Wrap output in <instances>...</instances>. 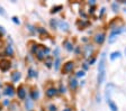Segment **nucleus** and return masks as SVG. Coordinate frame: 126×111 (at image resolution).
<instances>
[{"label": "nucleus", "mask_w": 126, "mask_h": 111, "mask_svg": "<svg viewBox=\"0 0 126 111\" xmlns=\"http://www.w3.org/2000/svg\"><path fill=\"white\" fill-rule=\"evenodd\" d=\"M105 77H106V53H102L99 64H98V75H97L98 84H101L105 81Z\"/></svg>", "instance_id": "obj_1"}, {"label": "nucleus", "mask_w": 126, "mask_h": 111, "mask_svg": "<svg viewBox=\"0 0 126 111\" xmlns=\"http://www.w3.org/2000/svg\"><path fill=\"white\" fill-rule=\"evenodd\" d=\"M34 54H36V57L38 58L39 61H42L46 57V54H45V47L42 45H38L36 48V50L34 52Z\"/></svg>", "instance_id": "obj_2"}, {"label": "nucleus", "mask_w": 126, "mask_h": 111, "mask_svg": "<svg viewBox=\"0 0 126 111\" xmlns=\"http://www.w3.org/2000/svg\"><path fill=\"white\" fill-rule=\"evenodd\" d=\"M123 30L124 29L123 28H116V29H113V32H111V34H110V36H109V38H108V43H114L116 39H117V36L121 33H123Z\"/></svg>", "instance_id": "obj_3"}, {"label": "nucleus", "mask_w": 126, "mask_h": 111, "mask_svg": "<svg viewBox=\"0 0 126 111\" xmlns=\"http://www.w3.org/2000/svg\"><path fill=\"white\" fill-rule=\"evenodd\" d=\"M11 67V63L9 60L7 58H3V60H0V70L2 72H7L9 71V69Z\"/></svg>", "instance_id": "obj_4"}, {"label": "nucleus", "mask_w": 126, "mask_h": 111, "mask_svg": "<svg viewBox=\"0 0 126 111\" xmlns=\"http://www.w3.org/2000/svg\"><path fill=\"white\" fill-rule=\"evenodd\" d=\"M73 67H74V63L72 61H69V62H66L64 65H63V69H62V73L63 74H68V73H70L72 70H73Z\"/></svg>", "instance_id": "obj_5"}, {"label": "nucleus", "mask_w": 126, "mask_h": 111, "mask_svg": "<svg viewBox=\"0 0 126 111\" xmlns=\"http://www.w3.org/2000/svg\"><path fill=\"white\" fill-rule=\"evenodd\" d=\"M17 95H18V98L20 99V100H24V99L26 98V91H25V87H24L23 85H20V86L17 89Z\"/></svg>", "instance_id": "obj_6"}, {"label": "nucleus", "mask_w": 126, "mask_h": 111, "mask_svg": "<svg viewBox=\"0 0 126 111\" xmlns=\"http://www.w3.org/2000/svg\"><path fill=\"white\" fill-rule=\"evenodd\" d=\"M5 94L6 95H9V97H11V95L15 94V89H14L13 85H6L5 87Z\"/></svg>", "instance_id": "obj_7"}, {"label": "nucleus", "mask_w": 126, "mask_h": 111, "mask_svg": "<svg viewBox=\"0 0 126 111\" xmlns=\"http://www.w3.org/2000/svg\"><path fill=\"white\" fill-rule=\"evenodd\" d=\"M56 93H58V90H56L55 87H50V89H47L46 90L45 94H46L47 98H53L54 95H56Z\"/></svg>", "instance_id": "obj_8"}, {"label": "nucleus", "mask_w": 126, "mask_h": 111, "mask_svg": "<svg viewBox=\"0 0 126 111\" xmlns=\"http://www.w3.org/2000/svg\"><path fill=\"white\" fill-rule=\"evenodd\" d=\"M105 40V34L104 33H100V34H97L96 37H94V42L97 44H102Z\"/></svg>", "instance_id": "obj_9"}, {"label": "nucleus", "mask_w": 126, "mask_h": 111, "mask_svg": "<svg viewBox=\"0 0 126 111\" xmlns=\"http://www.w3.org/2000/svg\"><path fill=\"white\" fill-rule=\"evenodd\" d=\"M20 77H21V73L20 72H13V73H11V81H13V82H18L19 80H20Z\"/></svg>", "instance_id": "obj_10"}, {"label": "nucleus", "mask_w": 126, "mask_h": 111, "mask_svg": "<svg viewBox=\"0 0 126 111\" xmlns=\"http://www.w3.org/2000/svg\"><path fill=\"white\" fill-rule=\"evenodd\" d=\"M59 27L61 28V30H64V32H68L69 28H70V25L66 23V21H60L59 23Z\"/></svg>", "instance_id": "obj_11"}, {"label": "nucleus", "mask_w": 126, "mask_h": 111, "mask_svg": "<svg viewBox=\"0 0 126 111\" xmlns=\"http://www.w3.org/2000/svg\"><path fill=\"white\" fill-rule=\"evenodd\" d=\"M25 108L27 111H32L33 109V99L32 98H27L26 102H25Z\"/></svg>", "instance_id": "obj_12"}, {"label": "nucleus", "mask_w": 126, "mask_h": 111, "mask_svg": "<svg viewBox=\"0 0 126 111\" xmlns=\"http://www.w3.org/2000/svg\"><path fill=\"white\" fill-rule=\"evenodd\" d=\"M5 53L7 56H14V48L11 45H8L7 47H6V50H5Z\"/></svg>", "instance_id": "obj_13"}, {"label": "nucleus", "mask_w": 126, "mask_h": 111, "mask_svg": "<svg viewBox=\"0 0 126 111\" xmlns=\"http://www.w3.org/2000/svg\"><path fill=\"white\" fill-rule=\"evenodd\" d=\"M107 103H108V106H109V108H110V110H111V111H118L117 106H116V104L111 100H108Z\"/></svg>", "instance_id": "obj_14"}, {"label": "nucleus", "mask_w": 126, "mask_h": 111, "mask_svg": "<svg viewBox=\"0 0 126 111\" xmlns=\"http://www.w3.org/2000/svg\"><path fill=\"white\" fill-rule=\"evenodd\" d=\"M77 86H78V82H77L76 79H71L70 80V89L71 90H76Z\"/></svg>", "instance_id": "obj_15"}, {"label": "nucleus", "mask_w": 126, "mask_h": 111, "mask_svg": "<svg viewBox=\"0 0 126 111\" xmlns=\"http://www.w3.org/2000/svg\"><path fill=\"white\" fill-rule=\"evenodd\" d=\"M37 76H38L37 72L34 71V69L29 67V69H28V77H37Z\"/></svg>", "instance_id": "obj_16"}, {"label": "nucleus", "mask_w": 126, "mask_h": 111, "mask_svg": "<svg viewBox=\"0 0 126 111\" xmlns=\"http://www.w3.org/2000/svg\"><path fill=\"white\" fill-rule=\"evenodd\" d=\"M39 97V92L37 91V89H34V90L32 91V99L33 100H37Z\"/></svg>", "instance_id": "obj_17"}, {"label": "nucleus", "mask_w": 126, "mask_h": 111, "mask_svg": "<svg viewBox=\"0 0 126 111\" xmlns=\"http://www.w3.org/2000/svg\"><path fill=\"white\" fill-rule=\"evenodd\" d=\"M54 70L55 71H58L59 67H60V64H61V58L58 57V58H55V61H54Z\"/></svg>", "instance_id": "obj_18"}, {"label": "nucleus", "mask_w": 126, "mask_h": 111, "mask_svg": "<svg viewBox=\"0 0 126 111\" xmlns=\"http://www.w3.org/2000/svg\"><path fill=\"white\" fill-rule=\"evenodd\" d=\"M62 9H63V7L61 5L55 6V7H53V8H52V10H51V13H56V12H59L60 10H62Z\"/></svg>", "instance_id": "obj_19"}, {"label": "nucleus", "mask_w": 126, "mask_h": 111, "mask_svg": "<svg viewBox=\"0 0 126 111\" xmlns=\"http://www.w3.org/2000/svg\"><path fill=\"white\" fill-rule=\"evenodd\" d=\"M119 56H121V53H119V52H114V53L110 54V60H111V61H115L116 58H118Z\"/></svg>", "instance_id": "obj_20"}, {"label": "nucleus", "mask_w": 126, "mask_h": 111, "mask_svg": "<svg viewBox=\"0 0 126 111\" xmlns=\"http://www.w3.org/2000/svg\"><path fill=\"white\" fill-rule=\"evenodd\" d=\"M50 26H51V28L52 29H55L56 28V26H58V20L56 19H51V21H50Z\"/></svg>", "instance_id": "obj_21"}, {"label": "nucleus", "mask_w": 126, "mask_h": 111, "mask_svg": "<svg viewBox=\"0 0 126 111\" xmlns=\"http://www.w3.org/2000/svg\"><path fill=\"white\" fill-rule=\"evenodd\" d=\"M64 45H65V48L69 50V52L73 50V45H72L70 42H65V43H64Z\"/></svg>", "instance_id": "obj_22"}, {"label": "nucleus", "mask_w": 126, "mask_h": 111, "mask_svg": "<svg viewBox=\"0 0 126 111\" xmlns=\"http://www.w3.org/2000/svg\"><path fill=\"white\" fill-rule=\"evenodd\" d=\"M45 64H46V66L47 67H48V69H50V67H52V57H51V56H48V57L46 58V61H45Z\"/></svg>", "instance_id": "obj_23"}, {"label": "nucleus", "mask_w": 126, "mask_h": 111, "mask_svg": "<svg viewBox=\"0 0 126 111\" xmlns=\"http://www.w3.org/2000/svg\"><path fill=\"white\" fill-rule=\"evenodd\" d=\"M111 8H113V11H118V3L117 2H113L111 3Z\"/></svg>", "instance_id": "obj_24"}, {"label": "nucleus", "mask_w": 126, "mask_h": 111, "mask_svg": "<svg viewBox=\"0 0 126 111\" xmlns=\"http://www.w3.org/2000/svg\"><path fill=\"white\" fill-rule=\"evenodd\" d=\"M11 20H13L16 25H19V24H20V20L18 19V17H16V16H14L13 18H11Z\"/></svg>", "instance_id": "obj_25"}, {"label": "nucleus", "mask_w": 126, "mask_h": 111, "mask_svg": "<svg viewBox=\"0 0 126 111\" xmlns=\"http://www.w3.org/2000/svg\"><path fill=\"white\" fill-rule=\"evenodd\" d=\"M36 30H37L38 33H41V34H46V30H45L44 28H42V27H38Z\"/></svg>", "instance_id": "obj_26"}, {"label": "nucleus", "mask_w": 126, "mask_h": 111, "mask_svg": "<svg viewBox=\"0 0 126 111\" xmlns=\"http://www.w3.org/2000/svg\"><path fill=\"white\" fill-rule=\"evenodd\" d=\"M84 72L83 71H79V72H77V76L78 77H82V76H84Z\"/></svg>", "instance_id": "obj_27"}, {"label": "nucleus", "mask_w": 126, "mask_h": 111, "mask_svg": "<svg viewBox=\"0 0 126 111\" xmlns=\"http://www.w3.org/2000/svg\"><path fill=\"white\" fill-rule=\"evenodd\" d=\"M48 110L50 111H56V107H55L54 104H51V106L48 107Z\"/></svg>", "instance_id": "obj_28"}, {"label": "nucleus", "mask_w": 126, "mask_h": 111, "mask_svg": "<svg viewBox=\"0 0 126 111\" xmlns=\"http://www.w3.org/2000/svg\"><path fill=\"white\" fill-rule=\"evenodd\" d=\"M0 15H1V16H6V11L3 10V8L1 6H0Z\"/></svg>", "instance_id": "obj_29"}, {"label": "nucleus", "mask_w": 126, "mask_h": 111, "mask_svg": "<svg viewBox=\"0 0 126 111\" xmlns=\"http://www.w3.org/2000/svg\"><path fill=\"white\" fill-rule=\"evenodd\" d=\"M60 93H65V87L63 86V85H61L60 86V91H59Z\"/></svg>", "instance_id": "obj_30"}, {"label": "nucleus", "mask_w": 126, "mask_h": 111, "mask_svg": "<svg viewBox=\"0 0 126 111\" xmlns=\"http://www.w3.org/2000/svg\"><path fill=\"white\" fill-rule=\"evenodd\" d=\"M54 56L56 58L59 57V48H55V50H54Z\"/></svg>", "instance_id": "obj_31"}, {"label": "nucleus", "mask_w": 126, "mask_h": 111, "mask_svg": "<svg viewBox=\"0 0 126 111\" xmlns=\"http://www.w3.org/2000/svg\"><path fill=\"white\" fill-rule=\"evenodd\" d=\"M0 34H1V35L6 34V30L3 29V27H2V26H0Z\"/></svg>", "instance_id": "obj_32"}, {"label": "nucleus", "mask_w": 126, "mask_h": 111, "mask_svg": "<svg viewBox=\"0 0 126 111\" xmlns=\"http://www.w3.org/2000/svg\"><path fill=\"white\" fill-rule=\"evenodd\" d=\"M94 62H96V57H92L91 60H89V64L91 65V64H94Z\"/></svg>", "instance_id": "obj_33"}, {"label": "nucleus", "mask_w": 126, "mask_h": 111, "mask_svg": "<svg viewBox=\"0 0 126 111\" xmlns=\"http://www.w3.org/2000/svg\"><path fill=\"white\" fill-rule=\"evenodd\" d=\"M80 15H81V16L83 17V18H87V15L83 12V11H80Z\"/></svg>", "instance_id": "obj_34"}, {"label": "nucleus", "mask_w": 126, "mask_h": 111, "mask_svg": "<svg viewBox=\"0 0 126 111\" xmlns=\"http://www.w3.org/2000/svg\"><path fill=\"white\" fill-rule=\"evenodd\" d=\"M89 12L90 13H94V7H91V8L89 9Z\"/></svg>", "instance_id": "obj_35"}, {"label": "nucleus", "mask_w": 126, "mask_h": 111, "mask_svg": "<svg viewBox=\"0 0 126 111\" xmlns=\"http://www.w3.org/2000/svg\"><path fill=\"white\" fill-rule=\"evenodd\" d=\"M105 10H106L105 8H102V9H101V11H100V16H102V15L105 13Z\"/></svg>", "instance_id": "obj_36"}, {"label": "nucleus", "mask_w": 126, "mask_h": 111, "mask_svg": "<svg viewBox=\"0 0 126 111\" xmlns=\"http://www.w3.org/2000/svg\"><path fill=\"white\" fill-rule=\"evenodd\" d=\"M3 104L8 106V104H10V103H9V101H8V100H5V101H3Z\"/></svg>", "instance_id": "obj_37"}, {"label": "nucleus", "mask_w": 126, "mask_h": 111, "mask_svg": "<svg viewBox=\"0 0 126 111\" xmlns=\"http://www.w3.org/2000/svg\"><path fill=\"white\" fill-rule=\"evenodd\" d=\"M94 3H96V1H94V0H90V1H89V5H94Z\"/></svg>", "instance_id": "obj_38"}, {"label": "nucleus", "mask_w": 126, "mask_h": 111, "mask_svg": "<svg viewBox=\"0 0 126 111\" xmlns=\"http://www.w3.org/2000/svg\"><path fill=\"white\" fill-rule=\"evenodd\" d=\"M83 67H84V70H87V69H88V64H87V63H84Z\"/></svg>", "instance_id": "obj_39"}, {"label": "nucleus", "mask_w": 126, "mask_h": 111, "mask_svg": "<svg viewBox=\"0 0 126 111\" xmlns=\"http://www.w3.org/2000/svg\"><path fill=\"white\" fill-rule=\"evenodd\" d=\"M64 111H71V109H70V108H66V109H65V110H64Z\"/></svg>", "instance_id": "obj_40"}, {"label": "nucleus", "mask_w": 126, "mask_h": 111, "mask_svg": "<svg viewBox=\"0 0 126 111\" xmlns=\"http://www.w3.org/2000/svg\"><path fill=\"white\" fill-rule=\"evenodd\" d=\"M125 55H126V48H125Z\"/></svg>", "instance_id": "obj_41"}, {"label": "nucleus", "mask_w": 126, "mask_h": 111, "mask_svg": "<svg viewBox=\"0 0 126 111\" xmlns=\"http://www.w3.org/2000/svg\"><path fill=\"white\" fill-rule=\"evenodd\" d=\"M0 111H1V106H0Z\"/></svg>", "instance_id": "obj_42"}, {"label": "nucleus", "mask_w": 126, "mask_h": 111, "mask_svg": "<svg viewBox=\"0 0 126 111\" xmlns=\"http://www.w3.org/2000/svg\"><path fill=\"white\" fill-rule=\"evenodd\" d=\"M125 12H126V9H125Z\"/></svg>", "instance_id": "obj_43"}, {"label": "nucleus", "mask_w": 126, "mask_h": 111, "mask_svg": "<svg viewBox=\"0 0 126 111\" xmlns=\"http://www.w3.org/2000/svg\"><path fill=\"white\" fill-rule=\"evenodd\" d=\"M0 86H1V84H0Z\"/></svg>", "instance_id": "obj_44"}]
</instances>
